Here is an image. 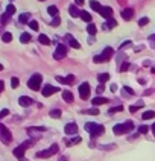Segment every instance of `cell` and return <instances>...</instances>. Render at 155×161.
I'll use <instances>...</instances> for the list:
<instances>
[{"label": "cell", "instance_id": "obj_2", "mask_svg": "<svg viewBox=\"0 0 155 161\" xmlns=\"http://www.w3.org/2000/svg\"><path fill=\"white\" fill-rule=\"evenodd\" d=\"M114 55V50H113V47H107V49H104V52L100 53V55H96L94 58H93V61L94 62H107V61H110V58Z\"/></svg>", "mask_w": 155, "mask_h": 161}, {"label": "cell", "instance_id": "obj_44", "mask_svg": "<svg viewBox=\"0 0 155 161\" xmlns=\"http://www.w3.org/2000/svg\"><path fill=\"white\" fill-rule=\"evenodd\" d=\"M79 141H81V138H79V137H76V138H73L72 141H69V144H78Z\"/></svg>", "mask_w": 155, "mask_h": 161}, {"label": "cell", "instance_id": "obj_29", "mask_svg": "<svg viewBox=\"0 0 155 161\" xmlns=\"http://www.w3.org/2000/svg\"><path fill=\"white\" fill-rule=\"evenodd\" d=\"M108 29H113V28H116L117 26V21L114 18H108V21H107V24H105Z\"/></svg>", "mask_w": 155, "mask_h": 161}, {"label": "cell", "instance_id": "obj_10", "mask_svg": "<svg viewBox=\"0 0 155 161\" xmlns=\"http://www.w3.org/2000/svg\"><path fill=\"white\" fill-rule=\"evenodd\" d=\"M99 14H100L104 18H111V17H113V9H111L110 6H102L100 11H99Z\"/></svg>", "mask_w": 155, "mask_h": 161}, {"label": "cell", "instance_id": "obj_24", "mask_svg": "<svg viewBox=\"0 0 155 161\" xmlns=\"http://www.w3.org/2000/svg\"><path fill=\"white\" fill-rule=\"evenodd\" d=\"M97 80H99L100 84H105L107 80H110V75H108V73H100V75L97 76Z\"/></svg>", "mask_w": 155, "mask_h": 161}, {"label": "cell", "instance_id": "obj_15", "mask_svg": "<svg viewBox=\"0 0 155 161\" xmlns=\"http://www.w3.org/2000/svg\"><path fill=\"white\" fill-rule=\"evenodd\" d=\"M62 99H64L67 103H72V102L75 100V96H73V93H72V91L66 90V91H62Z\"/></svg>", "mask_w": 155, "mask_h": 161}, {"label": "cell", "instance_id": "obj_8", "mask_svg": "<svg viewBox=\"0 0 155 161\" xmlns=\"http://www.w3.org/2000/svg\"><path fill=\"white\" fill-rule=\"evenodd\" d=\"M56 91H59V88H58V87H53V85H50V84H47V85L41 90V93H43L44 97H49V96L55 94Z\"/></svg>", "mask_w": 155, "mask_h": 161}, {"label": "cell", "instance_id": "obj_56", "mask_svg": "<svg viewBox=\"0 0 155 161\" xmlns=\"http://www.w3.org/2000/svg\"><path fill=\"white\" fill-rule=\"evenodd\" d=\"M151 38H152V40H155V35H154V37H151Z\"/></svg>", "mask_w": 155, "mask_h": 161}, {"label": "cell", "instance_id": "obj_23", "mask_svg": "<svg viewBox=\"0 0 155 161\" xmlns=\"http://www.w3.org/2000/svg\"><path fill=\"white\" fill-rule=\"evenodd\" d=\"M47 12H49V15H52V17H58V8L53 6V5L47 8Z\"/></svg>", "mask_w": 155, "mask_h": 161}, {"label": "cell", "instance_id": "obj_54", "mask_svg": "<svg viewBox=\"0 0 155 161\" xmlns=\"http://www.w3.org/2000/svg\"><path fill=\"white\" fill-rule=\"evenodd\" d=\"M2 70H3V66H2V64H0V72H2Z\"/></svg>", "mask_w": 155, "mask_h": 161}, {"label": "cell", "instance_id": "obj_27", "mask_svg": "<svg viewBox=\"0 0 155 161\" xmlns=\"http://www.w3.org/2000/svg\"><path fill=\"white\" fill-rule=\"evenodd\" d=\"M82 113L84 114H90V116H97L99 114V110L97 108H90V110H84Z\"/></svg>", "mask_w": 155, "mask_h": 161}, {"label": "cell", "instance_id": "obj_18", "mask_svg": "<svg viewBox=\"0 0 155 161\" xmlns=\"http://www.w3.org/2000/svg\"><path fill=\"white\" fill-rule=\"evenodd\" d=\"M113 131H114L116 135H123V134H126V132H125V128H123V123H122V125H116V126L113 128Z\"/></svg>", "mask_w": 155, "mask_h": 161}, {"label": "cell", "instance_id": "obj_52", "mask_svg": "<svg viewBox=\"0 0 155 161\" xmlns=\"http://www.w3.org/2000/svg\"><path fill=\"white\" fill-rule=\"evenodd\" d=\"M152 132H154V135H155V123L152 125Z\"/></svg>", "mask_w": 155, "mask_h": 161}, {"label": "cell", "instance_id": "obj_19", "mask_svg": "<svg viewBox=\"0 0 155 161\" xmlns=\"http://www.w3.org/2000/svg\"><path fill=\"white\" fill-rule=\"evenodd\" d=\"M38 41L43 44V46H49V44H50V38H49L47 35H44V34H41V35L38 37Z\"/></svg>", "mask_w": 155, "mask_h": 161}, {"label": "cell", "instance_id": "obj_4", "mask_svg": "<svg viewBox=\"0 0 155 161\" xmlns=\"http://www.w3.org/2000/svg\"><path fill=\"white\" fill-rule=\"evenodd\" d=\"M34 144V141L32 140H29V141H25V143H21L18 148H15L14 149V155L17 157V158H25V152H26V149L29 148V146H32Z\"/></svg>", "mask_w": 155, "mask_h": 161}, {"label": "cell", "instance_id": "obj_25", "mask_svg": "<svg viewBox=\"0 0 155 161\" xmlns=\"http://www.w3.org/2000/svg\"><path fill=\"white\" fill-rule=\"evenodd\" d=\"M90 6H91V9H93V11H97V12H99V11H100V8H102V6H100V3H99V2H96V0H91V2H90Z\"/></svg>", "mask_w": 155, "mask_h": 161}, {"label": "cell", "instance_id": "obj_3", "mask_svg": "<svg viewBox=\"0 0 155 161\" xmlns=\"http://www.w3.org/2000/svg\"><path fill=\"white\" fill-rule=\"evenodd\" d=\"M41 80H43V76L40 73H35L31 79L28 80V87L31 90H34V91H38L40 88H41Z\"/></svg>", "mask_w": 155, "mask_h": 161}, {"label": "cell", "instance_id": "obj_50", "mask_svg": "<svg viewBox=\"0 0 155 161\" xmlns=\"http://www.w3.org/2000/svg\"><path fill=\"white\" fill-rule=\"evenodd\" d=\"M143 105H145V103H143V100H138V102H137V107H138V108H142Z\"/></svg>", "mask_w": 155, "mask_h": 161}, {"label": "cell", "instance_id": "obj_14", "mask_svg": "<svg viewBox=\"0 0 155 161\" xmlns=\"http://www.w3.org/2000/svg\"><path fill=\"white\" fill-rule=\"evenodd\" d=\"M132 17H134V9L125 8V9L122 11V18H123V20H131Z\"/></svg>", "mask_w": 155, "mask_h": 161}, {"label": "cell", "instance_id": "obj_33", "mask_svg": "<svg viewBox=\"0 0 155 161\" xmlns=\"http://www.w3.org/2000/svg\"><path fill=\"white\" fill-rule=\"evenodd\" d=\"M6 14H8V15L15 14V6H14V5H8V6H6Z\"/></svg>", "mask_w": 155, "mask_h": 161}, {"label": "cell", "instance_id": "obj_37", "mask_svg": "<svg viewBox=\"0 0 155 161\" xmlns=\"http://www.w3.org/2000/svg\"><path fill=\"white\" fill-rule=\"evenodd\" d=\"M148 23H149V18L148 17H143V18L138 20V26H146Z\"/></svg>", "mask_w": 155, "mask_h": 161}, {"label": "cell", "instance_id": "obj_57", "mask_svg": "<svg viewBox=\"0 0 155 161\" xmlns=\"http://www.w3.org/2000/svg\"><path fill=\"white\" fill-rule=\"evenodd\" d=\"M40 2H44V0H40Z\"/></svg>", "mask_w": 155, "mask_h": 161}, {"label": "cell", "instance_id": "obj_21", "mask_svg": "<svg viewBox=\"0 0 155 161\" xmlns=\"http://www.w3.org/2000/svg\"><path fill=\"white\" fill-rule=\"evenodd\" d=\"M155 117V111H145L142 114V119L143 120H149V119H154Z\"/></svg>", "mask_w": 155, "mask_h": 161}, {"label": "cell", "instance_id": "obj_42", "mask_svg": "<svg viewBox=\"0 0 155 161\" xmlns=\"http://www.w3.org/2000/svg\"><path fill=\"white\" fill-rule=\"evenodd\" d=\"M8 114H9V110H6V108H5V110H2V111H0V120H2L3 117H6Z\"/></svg>", "mask_w": 155, "mask_h": 161}, {"label": "cell", "instance_id": "obj_35", "mask_svg": "<svg viewBox=\"0 0 155 161\" xmlns=\"http://www.w3.org/2000/svg\"><path fill=\"white\" fill-rule=\"evenodd\" d=\"M29 28L32 29V31H38V28H40V24L35 21V20H31L29 21Z\"/></svg>", "mask_w": 155, "mask_h": 161}, {"label": "cell", "instance_id": "obj_26", "mask_svg": "<svg viewBox=\"0 0 155 161\" xmlns=\"http://www.w3.org/2000/svg\"><path fill=\"white\" fill-rule=\"evenodd\" d=\"M79 17L84 20V21H91V15L87 12V11H81V14H79Z\"/></svg>", "mask_w": 155, "mask_h": 161}, {"label": "cell", "instance_id": "obj_40", "mask_svg": "<svg viewBox=\"0 0 155 161\" xmlns=\"http://www.w3.org/2000/svg\"><path fill=\"white\" fill-rule=\"evenodd\" d=\"M148 131H149V128H148L146 125H142V126L138 128V132H140V134H146Z\"/></svg>", "mask_w": 155, "mask_h": 161}, {"label": "cell", "instance_id": "obj_41", "mask_svg": "<svg viewBox=\"0 0 155 161\" xmlns=\"http://www.w3.org/2000/svg\"><path fill=\"white\" fill-rule=\"evenodd\" d=\"M11 87H12V88H17V87H18V79H17V78H12V79H11Z\"/></svg>", "mask_w": 155, "mask_h": 161}, {"label": "cell", "instance_id": "obj_34", "mask_svg": "<svg viewBox=\"0 0 155 161\" xmlns=\"http://www.w3.org/2000/svg\"><path fill=\"white\" fill-rule=\"evenodd\" d=\"M2 40H3V43H9V41L12 40V35H11L9 32H5V34L2 35Z\"/></svg>", "mask_w": 155, "mask_h": 161}, {"label": "cell", "instance_id": "obj_22", "mask_svg": "<svg viewBox=\"0 0 155 161\" xmlns=\"http://www.w3.org/2000/svg\"><path fill=\"white\" fill-rule=\"evenodd\" d=\"M67 40H69V44H70L72 47H75V49H79V47H81V44H79L72 35H67Z\"/></svg>", "mask_w": 155, "mask_h": 161}, {"label": "cell", "instance_id": "obj_46", "mask_svg": "<svg viewBox=\"0 0 155 161\" xmlns=\"http://www.w3.org/2000/svg\"><path fill=\"white\" fill-rule=\"evenodd\" d=\"M104 90H105V87H104V84H100V85L97 87V93H102Z\"/></svg>", "mask_w": 155, "mask_h": 161}, {"label": "cell", "instance_id": "obj_38", "mask_svg": "<svg viewBox=\"0 0 155 161\" xmlns=\"http://www.w3.org/2000/svg\"><path fill=\"white\" fill-rule=\"evenodd\" d=\"M119 111H123V107H122V105H119V107H114V108H111V110H110V113H111V114H114V113H119Z\"/></svg>", "mask_w": 155, "mask_h": 161}, {"label": "cell", "instance_id": "obj_16", "mask_svg": "<svg viewBox=\"0 0 155 161\" xmlns=\"http://www.w3.org/2000/svg\"><path fill=\"white\" fill-rule=\"evenodd\" d=\"M104 103H108V99H107V97L96 96V99H93V105H94V107H99V105H104Z\"/></svg>", "mask_w": 155, "mask_h": 161}, {"label": "cell", "instance_id": "obj_12", "mask_svg": "<svg viewBox=\"0 0 155 161\" xmlns=\"http://www.w3.org/2000/svg\"><path fill=\"white\" fill-rule=\"evenodd\" d=\"M56 80L61 82V84H64V85H70V84L75 82V76H73V75H69V76H66V78H62V76H56Z\"/></svg>", "mask_w": 155, "mask_h": 161}, {"label": "cell", "instance_id": "obj_48", "mask_svg": "<svg viewBox=\"0 0 155 161\" xmlns=\"http://www.w3.org/2000/svg\"><path fill=\"white\" fill-rule=\"evenodd\" d=\"M3 88H5V82H3V80H0V93L3 91Z\"/></svg>", "mask_w": 155, "mask_h": 161}, {"label": "cell", "instance_id": "obj_7", "mask_svg": "<svg viewBox=\"0 0 155 161\" xmlns=\"http://www.w3.org/2000/svg\"><path fill=\"white\" fill-rule=\"evenodd\" d=\"M66 55H67V47L64 44H58V47H56V50L53 53V58L55 59H62Z\"/></svg>", "mask_w": 155, "mask_h": 161}, {"label": "cell", "instance_id": "obj_1", "mask_svg": "<svg viewBox=\"0 0 155 161\" xmlns=\"http://www.w3.org/2000/svg\"><path fill=\"white\" fill-rule=\"evenodd\" d=\"M85 131L91 135V137H97V135H102L105 128L102 125H97V123H93V122H88L85 123Z\"/></svg>", "mask_w": 155, "mask_h": 161}, {"label": "cell", "instance_id": "obj_55", "mask_svg": "<svg viewBox=\"0 0 155 161\" xmlns=\"http://www.w3.org/2000/svg\"><path fill=\"white\" fill-rule=\"evenodd\" d=\"M152 73H155V67H154V69H152Z\"/></svg>", "mask_w": 155, "mask_h": 161}, {"label": "cell", "instance_id": "obj_32", "mask_svg": "<svg viewBox=\"0 0 155 161\" xmlns=\"http://www.w3.org/2000/svg\"><path fill=\"white\" fill-rule=\"evenodd\" d=\"M20 41H21L23 44H28V43L31 41V35H29V34H21V37H20Z\"/></svg>", "mask_w": 155, "mask_h": 161}, {"label": "cell", "instance_id": "obj_43", "mask_svg": "<svg viewBox=\"0 0 155 161\" xmlns=\"http://www.w3.org/2000/svg\"><path fill=\"white\" fill-rule=\"evenodd\" d=\"M128 69H129V62H123V64H122V67H120V70H122V72H126Z\"/></svg>", "mask_w": 155, "mask_h": 161}, {"label": "cell", "instance_id": "obj_6", "mask_svg": "<svg viewBox=\"0 0 155 161\" xmlns=\"http://www.w3.org/2000/svg\"><path fill=\"white\" fill-rule=\"evenodd\" d=\"M0 140H2L5 144H9L11 140H12L11 132H9V131L5 128V125H2V123H0Z\"/></svg>", "mask_w": 155, "mask_h": 161}, {"label": "cell", "instance_id": "obj_47", "mask_svg": "<svg viewBox=\"0 0 155 161\" xmlns=\"http://www.w3.org/2000/svg\"><path fill=\"white\" fill-rule=\"evenodd\" d=\"M125 91H126V93H129V94H134V91H132L129 87H125Z\"/></svg>", "mask_w": 155, "mask_h": 161}, {"label": "cell", "instance_id": "obj_36", "mask_svg": "<svg viewBox=\"0 0 155 161\" xmlns=\"http://www.w3.org/2000/svg\"><path fill=\"white\" fill-rule=\"evenodd\" d=\"M9 17H11V15H8V14L5 12V14L2 15V18H0V21H2V24H6V23L9 21Z\"/></svg>", "mask_w": 155, "mask_h": 161}, {"label": "cell", "instance_id": "obj_49", "mask_svg": "<svg viewBox=\"0 0 155 161\" xmlns=\"http://www.w3.org/2000/svg\"><path fill=\"white\" fill-rule=\"evenodd\" d=\"M75 3H76L78 6H81V5H84V0H75Z\"/></svg>", "mask_w": 155, "mask_h": 161}, {"label": "cell", "instance_id": "obj_11", "mask_svg": "<svg viewBox=\"0 0 155 161\" xmlns=\"http://www.w3.org/2000/svg\"><path fill=\"white\" fill-rule=\"evenodd\" d=\"M64 131H66L67 135H73V134L78 132V125L76 123H67L66 128H64Z\"/></svg>", "mask_w": 155, "mask_h": 161}, {"label": "cell", "instance_id": "obj_30", "mask_svg": "<svg viewBox=\"0 0 155 161\" xmlns=\"http://www.w3.org/2000/svg\"><path fill=\"white\" fill-rule=\"evenodd\" d=\"M87 32H88L90 35H94V34L97 32V28H96L94 24H88V26H87Z\"/></svg>", "mask_w": 155, "mask_h": 161}, {"label": "cell", "instance_id": "obj_17", "mask_svg": "<svg viewBox=\"0 0 155 161\" xmlns=\"http://www.w3.org/2000/svg\"><path fill=\"white\" fill-rule=\"evenodd\" d=\"M69 12H70V15H72V17H79V14H81V11L78 9L76 5H70V8H69Z\"/></svg>", "mask_w": 155, "mask_h": 161}, {"label": "cell", "instance_id": "obj_9", "mask_svg": "<svg viewBox=\"0 0 155 161\" xmlns=\"http://www.w3.org/2000/svg\"><path fill=\"white\" fill-rule=\"evenodd\" d=\"M79 94H81V97H82L84 100L90 97V85H88L87 82L81 84V87H79Z\"/></svg>", "mask_w": 155, "mask_h": 161}, {"label": "cell", "instance_id": "obj_51", "mask_svg": "<svg viewBox=\"0 0 155 161\" xmlns=\"http://www.w3.org/2000/svg\"><path fill=\"white\" fill-rule=\"evenodd\" d=\"M117 90V85L116 84H114V85H111V91H116Z\"/></svg>", "mask_w": 155, "mask_h": 161}, {"label": "cell", "instance_id": "obj_5", "mask_svg": "<svg viewBox=\"0 0 155 161\" xmlns=\"http://www.w3.org/2000/svg\"><path fill=\"white\" fill-rule=\"evenodd\" d=\"M56 152H58V144H52V146H50L49 149L37 152V158H49V157L55 155Z\"/></svg>", "mask_w": 155, "mask_h": 161}, {"label": "cell", "instance_id": "obj_13", "mask_svg": "<svg viewBox=\"0 0 155 161\" xmlns=\"http://www.w3.org/2000/svg\"><path fill=\"white\" fill-rule=\"evenodd\" d=\"M18 103H20L21 107H29V105H32V103H34V99H32V97H29V96H20Z\"/></svg>", "mask_w": 155, "mask_h": 161}, {"label": "cell", "instance_id": "obj_28", "mask_svg": "<svg viewBox=\"0 0 155 161\" xmlns=\"http://www.w3.org/2000/svg\"><path fill=\"white\" fill-rule=\"evenodd\" d=\"M29 18H31V14H21V15L18 17L20 23H29Z\"/></svg>", "mask_w": 155, "mask_h": 161}, {"label": "cell", "instance_id": "obj_39", "mask_svg": "<svg viewBox=\"0 0 155 161\" xmlns=\"http://www.w3.org/2000/svg\"><path fill=\"white\" fill-rule=\"evenodd\" d=\"M59 23H61V20H59V17H53V20H52V23H50V26H53V28H55V26H58Z\"/></svg>", "mask_w": 155, "mask_h": 161}, {"label": "cell", "instance_id": "obj_20", "mask_svg": "<svg viewBox=\"0 0 155 161\" xmlns=\"http://www.w3.org/2000/svg\"><path fill=\"white\" fill-rule=\"evenodd\" d=\"M123 128H125V132H131V131L134 129V122L126 120L125 123H123Z\"/></svg>", "mask_w": 155, "mask_h": 161}, {"label": "cell", "instance_id": "obj_45", "mask_svg": "<svg viewBox=\"0 0 155 161\" xmlns=\"http://www.w3.org/2000/svg\"><path fill=\"white\" fill-rule=\"evenodd\" d=\"M137 110H138V107H137V105H132V107H129V111H131V113H135Z\"/></svg>", "mask_w": 155, "mask_h": 161}, {"label": "cell", "instance_id": "obj_53", "mask_svg": "<svg viewBox=\"0 0 155 161\" xmlns=\"http://www.w3.org/2000/svg\"><path fill=\"white\" fill-rule=\"evenodd\" d=\"M59 161H67V158H64V157H62V158H61Z\"/></svg>", "mask_w": 155, "mask_h": 161}, {"label": "cell", "instance_id": "obj_31", "mask_svg": "<svg viewBox=\"0 0 155 161\" xmlns=\"http://www.w3.org/2000/svg\"><path fill=\"white\" fill-rule=\"evenodd\" d=\"M50 117L52 119H59L61 117V110H52L50 111Z\"/></svg>", "mask_w": 155, "mask_h": 161}]
</instances>
